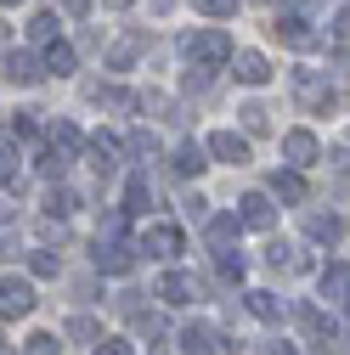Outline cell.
I'll return each instance as SVG.
<instances>
[{
	"label": "cell",
	"instance_id": "obj_22",
	"mask_svg": "<svg viewBox=\"0 0 350 355\" xmlns=\"http://www.w3.org/2000/svg\"><path fill=\"white\" fill-rule=\"evenodd\" d=\"M68 209H74V192H62V187H57V192L46 198V214H68Z\"/></svg>",
	"mask_w": 350,
	"mask_h": 355
},
{
	"label": "cell",
	"instance_id": "obj_12",
	"mask_svg": "<svg viewBox=\"0 0 350 355\" xmlns=\"http://www.w3.org/2000/svg\"><path fill=\"white\" fill-rule=\"evenodd\" d=\"M181 349H187V355H209V349H215V333H209L203 322H192V327H181Z\"/></svg>",
	"mask_w": 350,
	"mask_h": 355
},
{
	"label": "cell",
	"instance_id": "obj_1",
	"mask_svg": "<svg viewBox=\"0 0 350 355\" xmlns=\"http://www.w3.org/2000/svg\"><path fill=\"white\" fill-rule=\"evenodd\" d=\"M187 51H192L198 62H226V51H232V40H226L221 28H203V34H192V40H187Z\"/></svg>",
	"mask_w": 350,
	"mask_h": 355
},
{
	"label": "cell",
	"instance_id": "obj_9",
	"mask_svg": "<svg viewBox=\"0 0 350 355\" xmlns=\"http://www.w3.org/2000/svg\"><path fill=\"white\" fill-rule=\"evenodd\" d=\"M243 226H254V232H266V226H272V198H260V192H249V198H243Z\"/></svg>",
	"mask_w": 350,
	"mask_h": 355
},
{
	"label": "cell",
	"instance_id": "obj_19",
	"mask_svg": "<svg viewBox=\"0 0 350 355\" xmlns=\"http://www.w3.org/2000/svg\"><path fill=\"white\" fill-rule=\"evenodd\" d=\"M311 237L333 243V237H339V220H333V214H311Z\"/></svg>",
	"mask_w": 350,
	"mask_h": 355
},
{
	"label": "cell",
	"instance_id": "obj_7",
	"mask_svg": "<svg viewBox=\"0 0 350 355\" xmlns=\"http://www.w3.org/2000/svg\"><path fill=\"white\" fill-rule=\"evenodd\" d=\"M238 79H243V85H266V79H272V62L260 57V51H243V57H238Z\"/></svg>",
	"mask_w": 350,
	"mask_h": 355
},
{
	"label": "cell",
	"instance_id": "obj_11",
	"mask_svg": "<svg viewBox=\"0 0 350 355\" xmlns=\"http://www.w3.org/2000/svg\"><path fill=\"white\" fill-rule=\"evenodd\" d=\"M6 79H17V85H34V79H40V62H34L28 51H12V57H6Z\"/></svg>",
	"mask_w": 350,
	"mask_h": 355
},
{
	"label": "cell",
	"instance_id": "obj_18",
	"mask_svg": "<svg viewBox=\"0 0 350 355\" xmlns=\"http://www.w3.org/2000/svg\"><path fill=\"white\" fill-rule=\"evenodd\" d=\"M147 198H153V192H147V181H130V187H124V214H142V209H147Z\"/></svg>",
	"mask_w": 350,
	"mask_h": 355
},
{
	"label": "cell",
	"instance_id": "obj_14",
	"mask_svg": "<svg viewBox=\"0 0 350 355\" xmlns=\"http://www.w3.org/2000/svg\"><path fill=\"white\" fill-rule=\"evenodd\" d=\"M249 310H254L260 322H277V316H283V299H277V293H249Z\"/></svg>",
	"mask_w": 350,
	"mask_h": 355
},
{
	"label": "cell",
	"instance_id": "obj_10",
	"mask_svg": "<svg viewBox=\"0 0 350 355\" xmlns=\"http://www.w3.org/2000/svg\"><path fill=\"white\" fill-rule=\"evenodd\" d=\"M0 304H6V316H28V310H34L28 282H12V277H6V299H0Z\"/></svg>",
	"mask_w": 350,
	"mask_h": 355
},
{
	"label": "cell",
	"instance_id": "obj_23",
	"mask_svg": "<svg viewBox=\"0 0 350 355\" xmlns=\"http://www.w3.org/2000/svg\"><path fill=\"white\" fill-rule=\"evenodd\" d=\"M192 6H198V12H209V17H226L238 0H192Z\"/></svg>",
	"mask_w": 350,
	"mask_h": 355
},
{
	"label": "cell",
	"instance_id": "obj_29",
	"mask_svg": "<svg viewBox=\"0 0 350 355\" xmlns=\"http://www.w3.org/2000/svg\"><path fill=\"white\" fill-rule=\"evenodd\" d=\"M6 6H17V0H6Z\"/></svg>",
	"mask_w": 350,
	"mask_h": 355
},
{
	"label": "cell",
	"instance_id": "obj_13",
	"mask_svg": "<svg viewBox=\"0 0 350 355\" xmlns=\"http://www.w3.org/2000/svg\"><path fill=\"white\" fill-rule=\"evenodd\" d=\"M322 293L328 299H350V265H328L322 271Z\"/></svg>",
	"mask_w": 350,
	"mask_h": 355
},
{
	"label": "cell",
	"instance_id": "obj_8",
	"mask_svg": "<svg viewBox=\"0 0 350 355\" xmlns=\"http://www.w3.org/2000/svg\"><path fill=\"white\" fill-rule=\"evenodd\" d=\"M147 248H153L158 259H175V254H181V232H175V226H153V232H147Z\"/></svg>",
	"mask_w": 350,
	"mask_h": 355
},
{
	"label": "cell",
	"instance_id": "obj_15",
	"mask_svg": "<svg viewBox=\"0 0 350 355\" xmlns=\"http://www.w3.org/2000/svg\"><path fill=\"white\" fill-rule=\"evenodd\" d=\"M46 68H51V73H74V46L51 40V46H46Z\"/></svg>",
	"mask_w": 350,
	"mask_h": 355
},
{
	"label": "cell",
	"instance_id": "obj_5",
	"mask_svg": "<svg viewBox=\"0 0 350 355\" xmlns=\"http://www.w3.org/2000/svg\"><path fill=\"white\" fill-rule=\"evenodd\" d=\"M97 271L124 277V271H130V248H124V243H97Z\"/></svg>",
	"mask_w": 350,
	"mask_h": 355
},
{
	"label": "cell",
	"instance_id": "obj_20",
	"mask_svg": "<svg viewBox=\"0 0 350 355\" xmlns=\"http://www.w3.org/2000/svg\"><path fill=\"white\" fill-rule=\"evenodd\" d=\"M277 198L299 203V198H305V181H299V175H277Z\"/></svg>",
	"mask_w": 350,
	"mask_h": 355
},
{
	"label": "cell",
	"instance_id": "obj_26",
	"mask_svg": "<svg viewBox=\"0 0 350 355\" xmlns=\"http://www.w3.org/2000/svg\"><path fill=\"white\" fill-rule=\"evenodd\" d=\"M97 355H130V344H119V338H108V344H97Z\"/></svg>",
	"mask_w": 350,
	"mask_h": 355
},
{
	"label": "cell",
	"instance_id": "obj_28",
	"mask_svg": "<svg viewBox=\"0 0 350 355\" xmlns=\"http://www.w3.org/2000/svg\"><path fill=\"white\" fill-rule=\"evenodd\" d=\"M102 6H113V12H124V6H130V0H102Z\"/></svg>",
	"mask_w": 350,
	"mask_h": 355
},
{
	"label": "cell",
	"instance_id": "obj_3",
	"mask_svg": "<svg viewBox=\"0 0 350 355\" xmlns=\"http://www.w3.org/2000/svg\"><path fill=\"white\" fill-rule=\"evenodd\" d=\"M209 153L221 158V164H249V141L238 136V130H215V136H209Z\"/></svg>",
	"mask_w": 350,
	"mask_h": 355
},
{
	"label": "cell",
	"instance_id": "obj_6",
	"mask_svg": "<svg viewBox=\"0 0 350 355\" xmlns=\"http://www.w3.org/2000/svg\"><path fill=\"white\" fill-rule=\"evenodd\" d=\"M192 293H198V288H192V277H181V271H169V277L158 282V299H164V304H187Z\"/></svg>",
	"mask_w": 350,
	"mask_h": 355
},
{
	"label": "cell",
	"instance_id": "obj_24",
	"mask_svg": "<svg viewBox=\"0 0 350 355\" xmlns=\"http://www.w3.org/2000/svg\"><path fill=\"white\" fill-rule=\"evenodd\" d=\"M28 271H34V277H57V259H51V254H34Z\"/></svg>",
	"mask_w": 350,
	"mask_h": 355
},
{
	"label": "cell",
	"instance_id": "obj_4",
	"mask_svg": "<svg viewBox=\"0 0 350 355\" xmlns=\"http://www.w3.org/2000/svg\"><path fill=\"white\" fill-rule=\"evenodd\" d=\"M283 153H288V164H317V136H311V130H288V136H283Z\"/></svg>",
	"mask_w": 350,
	"mask_h": 355
},
{
	"label": "cell",
	"instance_id": "obj_25",
	"mask_svg": "<svg viewBox=\"0 0 350 355\" xmlns=\"http://www.w3.org/2000/svg\"><path fill=\"white\" fill-rule=\"evenodd\" d=\"M68 338H97V327L85 322V316H74V322H68Z\"/></svg>",
	"mask_w": 350,
	"mask_h": 355
},
{
	"label": "cell",
	"instance_id": "obj_27",
	"mask_svg": "<svg viewBox=\"0 0 350 355\" xmlns=\"http://www.w3.org/2000/svg\"><path fill=\"white\" fill-rule=\"evenodd\" d=\"M333 28H339V40H350V12H339V23H333Z\"/></svg>",
	"mask_w": 350,
	"mask_h": 355
},
{
	"label": "cell",
	"instance_id": "obj_21",
	"mask_svg": "<svg viewBox=\"0 0 350 355\" xmlns=\"http://www.w3.org/2000/svg\"><path fill=\"white\" fill-rule=\"evenodd\" d=\"M57 349H62V344H57L51 333H34V338H28V355H57Z\"/></svg>",
	"mask_w": 350,
	"mask_h": 355
},
{
	"label": "cell",
	"instance_id": "obj_16",
	"mask_svg": "<svg viewBox=\"0 0 350 355\" xmlns=\"http://www.w3.org/2000/svg\"><path fill=\"white\" fill-rule=\"evenodd\" d=\"M198 169H203V147H192V141L175 147V175H198Z\"/></svg>",
	"mask_w": 350,
	"mask_h": 355
},
{
	"label": "cell",
	"instance_id": "obj_17",
	"mask_svg": "<svg viewBox=\"0 0 350 355\" xmlns=\"http://www.w3.org/2000/svg\"><path fill=\"white\" fill-rule=\"evenodd\" d=\"M232 237H238V214H221V220H209V243H215V248H226Z\"/></svg>",
	"mask_w": 350,
	"mask_h": 355
},
{
	"label": "cell",
	"instance_id": "obj_2",
	"mask_svg": "<svg viewBox=\"0 0 350 355\" xmlns=\"http://www.w3.org/2000/svg\"><path fill=\"white\" fill-rule=\"evenodd\" d=\"M272 34L283 40V46H299V51H311V46H317V34H311V23H305L299 12H288V17H277V23H272Z\"/></svg>",
	"mask_w": 350,
	"mask_h": 355
}]
</instances>
